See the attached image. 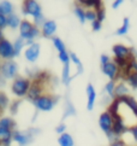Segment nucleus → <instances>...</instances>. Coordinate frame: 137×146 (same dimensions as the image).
Here are the masks:
<instances>
[{
    "instance_id": "nucleus-1",
    "label": "nucleus",
    "mask_w": 137,
    "mask_h": 146,
    "mask_svg": "<svg viewBox=\"0 0 137 146\" xmlns=\"http://www.w3.org/2000/svg\"><path fill=\"white\" fill-rule=\"evenodd\" d=\"M40 34V29L34 25L33 22H30L28 19L20 21L19 25V38L25 41V45L30 46L34 44V39H36Z\"/></svg>"
},
{
    "instance_id": "nucleus-2",
    "label": "nucleus",
    "mask_w": 137,
    "mask_h": 146,
    "mask_svg": "<svg viewBox=\"0 0 137 146\" xmlns=\"http://www.w3.org/2000/svg\"><path fill=\"white\" fill-rule=\"evenodd\" d=\"M57 102H58L57 96H53V94H51V93H46V94H42L41 97L36 99V100H34L33 104L39 111L47 112V111H51L52 109L55 106Z\"/></svg>"
},
{
    "instance_id": "nucleus-3",
    "label": "nucleus",
    "mask_w": 137,
    "mask_h": 146,
    "mask_svg": "<svg viewBox=\"0 0 137 146\" xmlns=\"http://www.w3.org/2000/svg\"><path fill=\"white\" fill-rule=\"evenodd\" d=\"M30 85H31V81L29 79L22 77V76H17L11 83V91L13 94L18 98L27 97Z\"/></svg>"
},
{
    "instance_id": "nucleus-4",
    "label": "nucleus",
    "mask_w": 137,
    "mask_h": 146,
    "mask_svg": "<svg viewBox=\"0 0 137 146\" xmlns=\"http://www.w3.org/2000/svg\"><path fill=\"white\" fill-rule=\"evenodd\" d=\"M99 126L103 130V133L107 135V138L111 140V143L117 140V138L113 135L112 132V127H113V116L111 115V112L108 110H106L105 112H102L99 117Z\"/></svg>"
},
{
    "instance_id": "nucleus-5",
    "label": "nucleus",
    "mask_w": 137,
    "mask_h": 146,
    "mask_svg": "<svg viewBox=\"0 0 137 146\" xmlns=\"http://www.w3.org/2000/svg\"><path fill=\"white\" fill-rule=\"evenodd\" d=\"M18 74V65L14 60H6L0 63V76H3L5 80L16 79Z\"/></svg>"
},
{
    "instance_id": "nucleus-6",
    "label": "nucleus",
    "mask_w": 137,
    "mask_h": 146,
    "mask_svg": "<svg viewBox=\"0 0 137 146\" xmlns=\"http://www.w3.org/2000/svg\"><path fill=\"white\" fill-rule=\"evenodd\" d=\"M35 133H38V129H29L27 132H22V130L14 129L13 133H12V141L18 144V146H25L31 141L33 135Z\"/></svg>"
},
{
    "instance_id": "nucleus-7",
    "label": "nucleus",
    "mask_w": 137,
    "mask_h": 146,
    "mask_svg": "<svg viewBox=\"0 0 137 146\" xmlns=\"http://www.w3.org/2000/svg\"><path fill=\"white\" fill-rule=\"evenodd\" d=\"M43 83L45 81L41 79V77L38 75V77H36L35 80L31 81V85H30V88L28 91V99H30L31 102L36 100L39 97H41L42 94H45V87H43Z\"/></svg>"
},
{
    "instance_id": "nucleus-8",
    "label": "nucleus",
    "mask_w": 137,
    "mask_h": 146,
    "mask_svg": "<svg viewBox=\"0 0 137 146\" xmlns=\"http://www.w3.org/2000/svg\"><path fill=\"white\" fill-rule=\"evenodd\" d=\"M22 11L25 16H31L34 19L42 15L41 5L38 1H35V0H27V1H24L22 6Z\"/></svg>"
},
{
    "instance_id": "nucleus-9",
    "label": "nucleus",
    "mask_w": 137,
    "mask_h": 146,
    "mask_svg": "<svg viewBox=\"0 0 137 146\" xmlns=\"http://www.w3.org/2000/svg\"><path fill=\"white\" fill-rule=\"evenodd\" d=\"M14 58L13 44H11L7 39H3L0 41V59L3 60H12Z\"/></svg>"
},
{
    "instance_id": "nucleus-10",
    "label": "nucleus",
    "mask_w": 137,
    "mask_h": 146,
    "mask_svg": "<svg viewBox=\"0 0 137 146\" xmlns=\"http://www.w3.org/2000/svg\"><path fill=\"white\" fill-rule=\"evenodd\" d=\"M40 51H41V46L38 42L31 44L30 46H28L27 50L24 52V57L29 63H34V62L38 60V58L40 57Z\"/></svg>"
},
{
    "instance_id": "nucleus-11",
    "label": "nucleus",
    "mask_w": 137,
    "mask_h": 146,
    "mask_svg": "<svg viewBox=\"0 0 137 146\" xmlns=\"http://www.w3.org/2000/svg\"><path fill=\"white\" fill-rule=\"evenodd\" d=\"M101 69H102L103 74L109 79V81H114L115 79H118V77H119L120 70H119V68L114 64L113 60H111V62H108L106 65L101 66Z\"/></svg>"
},
{
    "instance_id": "nucleus-12",
    "label": "nucleus",
    "mask_w": 137,
    "mask_h": 146,
    "mask_svg": "<svg viewBox=\"0 0 137 146\" xmlns=\"http://www.w3.org/2000/svg\"><path fill=\"white\" fill-rule=\"evenodd\" d=\"M129 130V128L126 127V124L124 123V121L118 116H113V127H112V132L113 135L117 139H119V137H122L123 134H125Z\"/></svg>"
},
{
    "instance_id": "nucleus-13",
    "label": "nucleus",
    "mask_w": 137,
    "mask_h": 146,
    "mask_svg": "<svg viewBox=\"0 0 137 146\" xmlns=\"http://www.w3.org/2000/svg\"><path fill=\"white\" fill-rule=\"evenodd\" d=\"M112 52L115 58H131V57H134L132 50L122 44H115L112 47Z\"/></svg>"
},
{
    "instance_id": "nucleus-14",
    "label": "nucleus",
    "mask_w": 137,
    "mask_h": 146,
    "mask_svg": "<svg viewBox=\"0 0 137 146\" xmlns=\"http://www.w3.org/2000/svg\"><path fill=\"white\" fill-rule=\"evenodd\" d=\"M57 32V23L55 21H47L42 24L41 27V34L45 36V38H52V36L54 35V33Z\"/></svg>"
},
{
    "instance_id": "nucleus-15",
    "label": "nucleus",
    "mask_w": 137,
    "mask_h": 146,
    "mask_svg": "<svg viewBox=\"0 0 137 146\" xmlns=\"http://www.w3.org/2000/svg\"><path fill=\"white\" fill-rule=\"evenodd\" d=\"M87 97H88L87 109L89 111H92L94 109V105H95V100H96V92L92 83H88L87 85Z\"/></svg>"
},
{
    "instance_id": "nucleus-16",
    "label": "nucleus",
    "mask_w": 137,
    "mask_h": 146,
    "mask_svg": "<svg viewBox=\"0 0 137 146\" xmlns=\"http://www.w3.org/2000/svg\"><path fill=\"white\" fill-rule=\"evenodd\" d=\"M12 133H13V130L0 128V145L11 146V144H12Z\"/></svg>"
},
{
    "instance_id": "nucleus-17",
    "label": "nucleus",
    "mask_w": 137,
    "mask_h": 146,
    "mask_svg": "<svg viewBox=\"0 0 137 146\" xmlns=\"http://www.w3.org/2000/svg\"><path fill=\"white\" fill-rule=\"evenodd\" d=\"M126 96H129V88H128V86H126L124 82H119L118 85H115L113 98L114 99H120V98L126 97Z\"/></svg>"
},
{
    "instance_id": "nucleus-18",
    "label": "nucleus",
    "mask_w": 137,
    "mask_h": 146,
    "mask_svg": "<svg viewBox=\"0 0 137 146\" xmlns=\"http://www.w3.org/2000/svg\"><path fill=\"white\" fill-rule=\"evenodd\" d=\"M58 144H59V146H73L75 145V140H73L71 134L65 132L64 134L59 135V138H58Z\"/></svg>"
},
{
    "instance_id": "nucleus-19",
    "label": "nucleus",
    "mask_w": 137,
    "mask_h": 146,
    "mask_svg": "<svg viewBox=\"0 0 137 146\" xmlns=\"http://www.w3.org/2000/svg\"><path fill=\"white\" fill-rule=\"evenodd\" d=\"M70 70H71V66H70V62H68V63L64 64V66H63V72H61V80L65 86H68V83H70V81L72 79Z\"/></svg>"
},
{
    "instance_id": "nucleus-20",
    "label": "nucleus",
    "mask_w": 137,
    "mask_h": 146,
    "mask_svg": "<svg viewBox=\"0 0 137 146\" xmlns=\"http://www.w3.org/2000/svg\"><path fill=\"white\" fill-rule=\"evenodd\" d=\"M0 13L4 16H9V15L13 13V5L10 1H0Z\"/></svg>"
},
{
    "instance_id": "nucleus-21",
    "label": "nucleus",
    "mask_w": 137,
    "mask_h": 146,
    "mask_svg": "<svg viewBox=\"0 0 137 146\" xmlns=\"http://www.w3.org/2000/svg\"><path fill=\"white\" fill-rule=\"evenodd\" d=\"M78 4H82L86 7L93 9V10H95V11L102 7V1H100V0H81Z\"/></svg>"
},
{
    "instance_id": "nucleus-22",
    "label": "nucleus",
    "mask_w": 137,
    "mask_h": 146,
    "mask_svg": "<svg viewBox=\"0 0 137 146\" xmlns=\"http://www.w3.org/2000/svg\"><path fill=\"white\" fill-rule=\"evenodd\" d=\"M20 25V18L14 13H11L7 16V27L11 29H17Z\"/></svg>"
},
{
    "instance_id": "nucleus-23",
    "label": "nucleus",
    "mask_w": 137,
    "mask_h": 146,
    "mask_svg": "<svg viewBox=\"0 0 137 146\" xmlns=\"http://www.w3.org/2000/svg\"><path fill=\"white\" fill-rule=\"evenodd\" d=\"M0 128L14 130L16 123H14V121L11 117H1V118H0Z\"/></svg>"
},
{
    "instance_id": "nucleus-24",
    "label": "nucleus",
    "mask_w": 137,
    "mask_h": 146,
    "mask_svg": "<svg viewBox=\"0 0 137 146\" xmlns=\"http://www.w3.org/2000/svg\"><path fill=\"white\" fill-rule=\"evenodd\" d=\"M73 12H75L76 15V17L78 18V21L81 22V24H84V22H86V10L83 9L82 5L80 4H76V6L75 9H73Z\"/></svg>"
},
{
    "instance_id": "nucleus-25",
    "label": "nucleus",
    "mask_w": 137,
    "mask_h": 146,
    "mask_svg": "<svg viewBox=\"0 0 137 146\" xmlns=\"http://www.w3.org/2000/svg\"><path fill=\"white\" fill-rule=\"evenodd\" d=\"M129 28H130V19L128 17H124L122 27L117 29L115 34H117V35H126V34H128V32H129Z\"/></svg>"
},
{
    "instance_id": "nucleus-26",
    "label": "nucleus",
    "mask_w": 137,
    "mask_h": 146,
    "mask_svg": "<svg viewBox=\"0 0 137 146\" xmlns=\"http://www.w3.org/2000/svg\"><path fill=\"white\" fill-rule=\"evenodd\" d=\"M125 81L130 87H132L134 90H137V72L131 71L130 74L125 77Z\"/></svg>"
},
{
    "instance_id": "nucleus-27",
    "label": "nucleus",
    "mask_w": 137,
    "mask_h": 146,
    "mask_svg": "<svg viewBox=\"0 0 137 146\" xmlns=\"http://www.w3.org/2000/svg\"><path fill=\"white\" fill-rule=\"evenodd\" d=\"M52 42H53V46L55 47V50L58 51V53H59V52L66 51V46H65V44H64V41H63L60 38H58V36H54V38L52 39Z\"/></svg>"
},
{
    "instance_id": "nucleus-28",
    "label": "nucleus",
    "mask_w": 137,
    "mask_h": 146,
    "mask_svg": "<svg viewBox=\"0 0 137 146\" xmlns=\"http://www.w3.org/2000/svg\"><path fill=\"white\" fill-rule=\"evenodd\" d=\"M24 45H25V41L23 40V39H20V38H18L17 40L13 42V51H14V57H17V56H19V53H20V51L23 50V47H24Z\"/></svg>"
},
{
    "instance_id": "nucleus-29",
    "label": "nucleus",
    "mask_w": 137,
    "mask_h": 146,
    "mask_svg": "<svg viewBox=\"0 0 137 146\" xmlns=\"http://www.w3.org/2000/svg\"><path fill=\"white\" fill-rule=\"evenodd\" d=\"M70 60L72 62V63H75V65L77 66V70H78L77 72H78V74H82V72H83V65L81 63V59L76 56V53L70 52Z\"/></svg>"
},
{
    "instance_id": "nucleus-30",
    "label": "nucleus",
    "mask_w": 137,
    "mask_h": 146,
    "mask_svg": "<svg viewBox=\"0 0 137 146\" xmlns=\"http://www.w3.org/2000/svg\"><path fill=\"white\" fill-rule=\"evenodd\" d=\"M9 104H10V100H9V98L5 94L4 92H0V110H5L7 106H9Z\"/></svg>"
},
{
    "instance_id": "nucleus-31",
    "label": "nucleus",
    "mask_w": 137,
    "mask_h": 146,
    "mask_svg": "<svg viewBox=\"0 0 137 146\" xmlns=\"http://www.w3.org/2000/svg\"><path fill=\"white\" fill-rule=\"evenodd\" d=\"M115 85H117V83H115V81H108V82L106 83V86H105V91H106V93H107L108 96L113 97Z\"/></svg>"
},
{
    "instance_id": "nucleus-32",
    "label": "nucleus",
    "mask_w": 137,
    "mask_h": 146,
    "mask_svg": "<svg viewBox=\"0 0 137 146\" xmlns=\"http://www.w3.org/2000/svg\"><path fill=\"white\" fill-rule=\"evenodd\" d=\"M86 21H89V22H94L96 21V11L93 9H88L86 10Z\"/></svg>"
},
{
    "instance_id": "nucleus-33",
    "label": "nucleus",
    "mask_w": 137,
    "mask_h": 146,
    "mask_svg": "<svg viewBox=\"0 0 137 146\" xmlns=\"http://www.w3.org/2000/svg\"><path fill=\"white\" fill-rule=\"evenodd\" d=\"M58 57H59V59L61 63H68V62H71L70 60V53H68L67 51H64V52H59L58 53Z\"/></svg>"
},
{
    "instance_id": "nucleus-34",
    "label": "nucleus",
    "mask_w": 137,
    "mask_h": 146,
    "mask_svg": "<svg viewBox=\"0 0 137 146\" xmlns=\"http://www.w3.org/2000/svg\"><path fill=\"white\" fill-rule=\"evenodd\" d=\"M105 18H106V11H105V7L102 6L101 9L96 10V19L100 23H102L105 21Z\"/></svg>"
},
{
    "instance_id": "nucleus-35",
    "label": "nucleus",
    "mask_w": 137,
    "mask_h": 146,
    "mask_svg": "<svg viewBox=\"0 0 137 146\" xmlns=\"http://www.w3.org/2000/svg\"><path fill=\"white\" fill-rule=\"evenodd\" d=\"M71 115H75V109H73L72 104L70 102H67L66 103V108H65V115H64V117L71 116Z\"/></svg>"
},
{
    "instance_id": "nucleus-36",
    "label": "nucleus",
    "mask_w": 137,
    "mask_h": 146,
    "mask_svg": "<svg viewBox=\"0 0 137 146\" xmlns=\"http://www.w3.org/2000/svg\"><path fill=\"white\" fill-rule=\"evenodd\" d=\"M5 27H7V16H4L0 13V29L3 30Z\"/></svg>"
},
{
    "instance_id": "nucleus-37",
    "label": "nucleus",
    "mask_w": 137,
    "mask_h": 146,
    "mask_svg": "<svg viewBox=\"0 0 137 146\" xmlns=\"http://www.w3.org/2000/svg\"><path fill=\"white\" fill-rule=\"evenodd\" d=\"M65 130H66V124H65V123H60L59 126H57V128H55V132L59 134V135L64 134Z\"/></svg>"
},
{
    "instance_id": "nucleus-38",
    "label": "nucleus",
    "mask_w": 137,
    "mask_h": 146,
    "mask_svg": "<svg viewBox=\"0 0 137 146\" xmlns=\"http://www.w3.org/2000/svg\"><path fill=\"white\" fill-rule=\"evenodd\" d=\"M128 132L132 135V138H134V140L137 143V124L136 126H134V127H131V128H129V130Z\"/></svg>"
},
{
    "instance_id": "nucleus-39",
    "label": "nucleus",
    "mask_w": 137,
    "mask_h": 146,
    "mask_svg": "<svg viewBox=\"0 0 137 146\" xmlns=\"http://www.w3.org/2000/svg\"><path fill=\"white\" fill-rule=\"evenodd\" d=\"M101 27H102V25H101V23H100L97 19L94 21V22L92 23V29L94 30V32H99V30L101 29Z\"/></svg>"
},
{
    "instance_id": "nucleus-40",
    "label": "nucleus",
    "mask_w": 137,
    "mask_h": 146,
    "mask_svg": "<svg viewBox=\"0 0 137 146\" xmlns=\"http://www.w3.org/2000/svg\"><path fill=\"white\" fill-rule=\"evenodd\" d=\"M108 62H111V59H109V57L107 54H102L101 57H100V63H101V66L106 65Z\"/></svg>"
},
{
    "instance_id": "nucleus-41",
    "label": "nucleus",
    "mask_w": 137,
    "mask_h": 146,
    "mask_svg": "<svg viewBox=\"0 0 137 146\" xmlns=\"http://www.w3.org/2000/svg\"><path fill=\"white\" fill-rule=\"evenodd\" d=\"M109 146H128V145H126L122 139H117V140H114V141L111 143Z\"/></svg>"
},
{
    "instance_id": "nucleus-42",
    "label": "nucleus",
    "mask_w": 137,
    "mask_h": 146,
    "mask_svg": "<svg viewBox=\"0 0 137 146\" xmlns=\"http://www.w3.org/2000/svg\"><path fill=\"white\" fill-rule=\"evenodd\" d=\"M122 4H123V0H115V1H113V4H112V7L113 9H118Z\"/></svg>"
},
{
    "instance_id": "nucleus-43",
    "label": "nucleus",
    "mask_w": 137,
    "mask_h": 146,
    "mask_svg": "<svg viewBox=\"0 0 137 146\" xmlns=\"http://www.w3.org/2000/svg\"><path fill=\"white\" fill-rule=\"evenodd\" d=\"M18 105H19V102H18V100L12 105V112H13V113L16 112V110H17V106H18Z\"/></svg>"
},
{
    "instance_id": "nucleus-44",
    "label": "nucleus",
    "mask_w": 137,
    "mask_h": 146,
    "mask_svg": "<svg viewBox=\"0 0 137 146\" xmlns=\"http://www.w3.org/2000/svg\"><path fill=\"white\" fill-rule=\"evenodd\" d=\"M3 39H4V35H3V30L0 29V41H1Z\"/></svg>"
},
{
    "instance_id": "nucleus-45",
    "label": "nucleus",
    "mask_w": 137,
    "mask_h": 146,
    "mask_svg": "<svg viewBox=\"0 0 137 146\" xmlns=\"http://www.w3.org/2000/svg\"><path fill=\"white\" fill-rule=\"evenodd\" d=\"M0 111H1V110H0Z\"/></svg>"
}]
</instances>
